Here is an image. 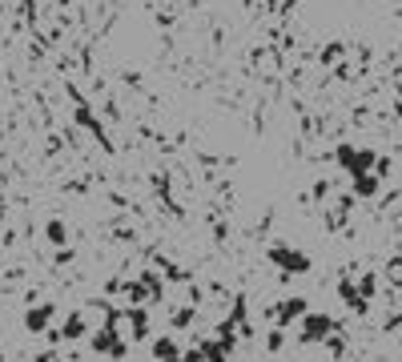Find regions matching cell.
<instances>
[{
  "label": "cell",
  "mask_w": 402,
  "mask_h": 362,
  "mask_svg": "<svg viewBox=\"0 0 402 362\" xmlns=\"http://www.w3.org/2000/svg\"><path fill=\"white\" fill-rule=\"evenodd\" d=\"M48 238H52V242H64V226H61V222H52V226H48Z\"/></svg>",
  "instance_id": "8992f818"
},
{
  "label": "cell",
  "mask_w": 402,
  "mask_h": 362,
  "mask_svg": "<svg viewBox=\"0 0 402 362\" xmlns=\"http://www.w3.org/2000/svg\"><path fill=\"white\" fill-rule=\"evenodd\" d=\"M169 362H181V359H169Z\"/></svg>",
  "instance_id": "52a82bcc"
},
{
  "label": "cell",
  "mask_w": 402,
  "mask_h": 362,
  "mask_svg": "<svg viewBox=\"0 0 402 362\" xmlns=\"http://www.w3.org/2000/svg\"><path fill=\"white\" fill-rule=\"evenodd\" d=\"M294 314H306V302H302V298H294V302H286V306H282V322H289Z\"/></svg>",
  "instance_id": "277c9868"
},
{
  "label": "cell",
  "mask_w": 402,
  "mask_h": 362,
  "mask_svg": "<svg viewBox=\"0 0 402 362\" xmlns=\"http://www.w3.org/2000/svg\"><path fill=\"white\" fill-rule=\"evenodd\" d=\"M45 322H48V310H32L29 314V330H45Z\"/></svg>",
  "instance_id": "5b68a950"
},
{
  "label": "cell",
  "mask_w": 402,
  "mask_h": 362,
  "mask_svg": "<svg viewBox=\"0 0 402 362\" xmlns=\"http://www.w3.org/2000/svg\"><path fill=\"white\" fill-rule=\"evenodd\" d=\"M330 334V318L326 314H306V338H326Z\"/></svg>",
  "instance_id": "6da1fadb"
},
{
  "label": "cell",
  "mask_w": 402,
  "mask_h": 362,
  "mask_svg": "<svg viewBox=\"0 0 402 362\" xmlns=\"http://www.w3.org/2000/svg\"><path fill=\"white\" fill-rule=\"evenodd\" d=\"M273 258H278V262H286V266H294V270H306V258H294V249H278V254H273Z\"/></svg>",
  "instance_id": "3957f363"
},
{
  "label": "cell",
  "mask_w": 402,
  "mask_h": 362,
  "mask_svg": "<svg viewBox=\"0 0 402 362\" xmlns=\"http://www.w3.org/2000/svg\"><path fill=\"white\" fill-rule=\"evenodd\" d=\"M153 354H157V362H169V359H177V346L169 342V338H161V342L153 346Z\"/></svg>",
  "instance_id": "7a4b0ae2"
}]
</instances>
